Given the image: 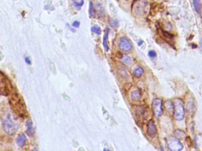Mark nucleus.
<instances>
[{"mask_svg": "<svg viewBox=\"0 0 202 151\" xmlns=\"http://www.w3.org/2000/svg\"><path fill=\"white\" fill-rule=\"evenodd\" d=\"M10 104L13 111L20 118L24 119L27 115L26 107L23 99L17 93H14L10 99Z\"/></svg>", "mask_w": 202, "mask_h": 151, "instance_id": "1", "label": "nucleus"}, {"mask_svg": "<svg viewBox=\"0 0 202 151\" xmlns=\"http://www.w3.org/2000/svg\"><path fill=\"white\" fill-rule=\"evenodd\" d=\"M174 116L176 120H182L184 117V108L183 101L177 99L174 101Z\"/></svg>", "mask_w": 202, "mask_h": 151, "instance_id": "2", "label": "nucleus"}, {"mask_svg": "<svg viewBox=\"0 0 202 151\" xmlns=\"http://www.w3.org/2000/svg\"><path fill=\"white\" fill-rule=\"evenodd\" d=\"M167 145L171 151H180L183 148V144L176 137H170L167 141Z\"/></svg>", "mask_w": 202, "mask_h": 151, "instance_id": "3", "label": "nucleus"}, {"mask_svg": "<svg viewBox=\"0 0 202 151\" xmlns=\"http://www.w3.org/2000/svg\"><path fill=\"white\" fill-rule=\"evenodd\" d=\"M162 104V101L160 99H155L152 101V108L154 114L156 117H160L163 113Z\"/></svg>", "mask_w": 202, "mask_h": 151, "instance_id": "4", "label": "nucleus"}, {"mask_svg": "<svg viewBox=\"0 0 202 151\" xmlns=\"http://www.w3.org/2000/svg\"><path fill=\"white\" fill-rule=\"evenodd\" d=\"M10 90V85L4 76L0 72V94L7 95Z\"/></svg>", "mask_w": 202, "mask_h": 151, "instance_id": "5", "label": "nucleus"}, {"mask_svg": "<svg viewBox=\"0 0 202 151\" xmlns=\"http://www.w3.org/2000/svg\"><path fill=\"white\" fill-rule=\"evenodd\" d=\"M118 47L121 50L124 52L130 51L133 49V45L131 42L127 37H122L121 39Z\"/></svg>", "mask_w": 202, "mask_h": 151, "instance_id": "6", "label": "nucleus"}, {"mask_svg": "<svg viewBox=\"0 0 202 151\" xmlns=\"http://www.w3.org/2000/svg\"><path fill=\"white\" fill-rule=\"evenodd\" d=\"M2 127L4 131L8 135H12L15 131L14 124L10 119H7L4 121Z\"/></svg>", "mask_w": 202, "mask_h": 151, "instance_id": "7", "label": "nucleus"}, {"mask_svg": "<svg viewBox=\"0 0 202 151\" xmlns=\"http://www.w3.org/2000/svg\"><path fill=\"white\" fill-rule=\"evenodd\" d=\"M147 132L148 135L152 138H154L156 136L157 128L154 123V122L152 120H150L148 123Z\"/></svg>", "mask_w": 202, "mask_h": 151, "instance_id": "8", "label": "nucleus"}, {"mask_svg": "<svg viewBox=\"0 0 202 151\" xmlns=\"http://www.w3.org/2000/svg\"><path fill=\"white\" fill-rule=\"evenodd\" d=\"M135 115L138 119H146L147 117V112L143 106H139L136 108Z\"/></svg>", "mask_w": 202, "mask_h": 151, "instance_id": "9", "label": "nucleus"}, {"mask_svg": "<svg viewBox=\"0 0 202 151\" xmlns=\"http://www.w3.org/2000/svg\"><path fill=\"white\" fill-rule=\"evenodd\" d=\"M166 111L169 114H173L174 113V104L172 101H165L164 104Z\"/></svg>", "mask_w": 202, "mask_h": 151, "instance_id": "10", "label": "nucleus"}, {"mask_svg": "<svg viewBox=\"0 0 202 151\" xmlns=\"http://www.w3.org/2000/svg\"><path fill=\"white\" fill-rule=\"evenodd\" d=\"M137 7L135 8L136 11H138V14H143L144 11L146 9V7L147 6L146 2L144 1H140L138 2V4H137Z\"/></svg>", "mask_w": 202, "mask_h": 151, "instance_id": "11", "label": "nucleus"}, {"mask_svg": "<svg viewBox=\"0 0 202 151\" xmlns=\"http://www.w3.org/2000/svg\"><path fill=\"white\" fill-rule=\"evenodd\" d=\"M193 1L196 11L198 14L201 15L202 13V3L201 0H193Z\"/></svg>", "mask_w": 202, "mask_h": 151, "instance_id": "12", "label": "nucleus"}, {"mask_svg": "<svg viewBox=\"0 0 202 151\" xmlns=\"http://www.w3.org/2000/svg\"><path fill=\"white\" fill-rule=\"evenodd\" d=\"M26 137L24 135L22 134V135H20L18 136V138H17V144L18 145V146L20 147H23L26 142Z\"/></svg>", "mask_w": 202, "mask_h": 151, "instance_id": "13", "label": "nucleus"}, {"mask_svg": "<svg viewBox=\"0 0 202 151\" xmlns=\"http://www.w3.org/2000/svg\"><path fill=\"white\" fill-rule=\"evenodd\" d=\"M131 98L133 101H139L141 98V95L138 90H134L131 93Z\"/></svg>", "mask_w": 202, "mask_h": 151, "instance_id": "14", "label": "nucleus"}, {"mask_svg": "<svg viewBox=\"0 0 202 151\" xmlns=\"http://www.w3.org/2000/svg\"><path fill=\"white\" fill-rule=\"evenodd\" d=\"M162 37L167 42H170L174 37L173 35L168 33L167 31H162Z\"/></svg>", "mask_w": 202, "mask_h": 151, "instance_id": "15", "label": "nucleus"}, {"mask_svg": "<svg viewBox=\"0 0 202 151\" xmlns=\"http://www.w3.org/2000/svg\"><path fill=\"white\" fill-rule=\"evenodd\" d=\"M144 70L141 67H138L134 70L133 73L135 77H140L143 75V74L144 73Z\"/></svg>", "mask_w": 202, "mask_h": 151, "instance_id": "16", "label": "nucleus"}, {"mask_svg": "<svg viewBox=\"0 0 202 151\" xmlns=\"http://www.w3.org/2000/svg\"><path fill=\"white\" fill-rule=\"evenodd\" d=\"M108 33H109V29L107 28L106 29V31L105 32V34L104 35V37H103V46L105 47V49L106 51H108L109 50V47L108 45Z\"/></svg>", "mask_w": 202, "mask_h": 151, "instance_id": "17", "label": "nucleus"}, {"mask_svg": "<svg viewBox=\"0 0 202 151\" xmlns=\"http://www.w3.org/2000/svg\"><path fill=\"white\" fill-rule=\"evenodd\" d=\"M121 60L126 65H131L132 64V60L131 58L127 55H123V57L121 58Z\"/></svg>", "mask_w": 202, "mask_h": 151, "instance_id": "18", "label": "nucleus"}, {"mask_svg": "<svg viewBox=\"0 0 202 151\" xmlns=\"http://www.w3.org/2000/svg\"><path fill=\"white\" fill-rule=\"evenodd\" d=\"M175 136H176V138H177L178 139H180L184 138L186 136V135L184 133V132L178 129L175 132Z\"/></svg>", "mask_w": 202, "mask_h": 151, "instance_id": "19", "label": "nucleus"}, {"mask_svg": "<svg viewBox=\"0 0 202 151\" xmlns=\"http://www.w3.org/2000/svg\"><path fill=\"white\" fill-rule=\"evenodd\" d=\"M27 125H28V130H27V134L30 136H31L33 133H34V131L33 129V127H32V123L30 121L29 122H27Z\"/></svg>", "mask_w": 202, "mask_h": 151, "instance_id": "20", "label": "nucleus"}, {"mask_svg": "<svg viewBox=\"0 0 202 151\" xmlns=\"http://www.w3.org/2000/svg\"><path fill=\"white\" fill-rule=\"evenodd\" d=\"M91 31L94 33H95V34H98V35H100L101 34V28L97 26H93L91 28Z\"/></svg>", "mask_w": 202, "mask_h": 151, "instance_id": "21", "label": "nucleus"}, {"mask_svg": "<svg viewBox=\"0 0 202 151\" xmlns=\"http://www.w3.org/2000/svg\"><path fill=\"white\" fill-rule=\"evenodd\" d=\"M187 112L190 113H193V110H194V104L192 102L190 101L188 102L187 104Z\"/></svg>", "mask_w": 202, "mask_h": 151, "instance_id": "22", "label": "nucleus"}, {"mask_svg": "<svg viewBox=\"0 0 202 151\" xmlns=\"http://www.w3.org/2000/svg\"><path fill=\"white\" fill-rule=\"evenodd\" d=\"M75 5L77 7H81L83 5V3H84V1L83 0H73Z\"/></svg>", "mask_w": 202, "mask_h": 151, "instance_id": "23", "label": "nucleus"}, {"mask_svg": "<svg viewBox=\"0 0 202 151\" xmlns=\"http://www.w3.org/2000/svg\"><path fill=\"white\" fill-rule=\"evenodd\" d=\"M89 14L91 16L94 17L95 15V12L94 10V6H93V3L92 2H90V5H89Z\"/></svg>", "mask_w": 202, "mask_h": 151, "instance_id": "24", "label": "nucleus"}, {"mask_svg": "<svg viewBox=\"0 0 202 151\" xmlns=\"http://www.w3.org/2000/svg\"><path fill=\"white\" fill-rule=\"evenodd\" d=\"M110 25L112 27H118V22H117L116 20H111V21L110 23Z\"/></svg>", "mask_w": 202, "mask_h": 151, "instance_id": "25", "label": "nucleus"}, {"mask_svg": "<svg viewBox=\"0 0 202 151\" xmlns=\"http://www.w3.org/2000/svg\"><path fill=\"white\" fill-rule=\"evenodd\" d=\"M149 55L150 57H155L157 56V53L154 51L151 50L149 51Z\"/></svg>", "mask_w": 202, "mask_h": 151, "instance_id": "26", "label": "nucleus"}, {"mask_svg": "<svg viewBox=\"0 0 202 151\" xmlns=\"http://www.w3.org/2000/svg\"><path fill=\"white\" fill-rule=\"evenodd\" d=\"M80 26V22L78 21H75L72 24V26H73L74 27H76V28H78Z\"/></svg>", "mask_w": 202, "mask_h": 151, "instance_id": "27", "label": "nucleus"}, {"mask_svg": "<svg viewBox=\"0 0 202 151\" xmlns=\"http://www.w3.org/2000/svg\"><path fill=\"white\" fill-rule=\"evenodd\" d=\"M26 63H28V64H31V61H30V60L29 59V57H26Z\"/></svg>", "mask_w": 202, "mask_h": 151, "instance_id": "28", "label": "nucleus"}, {"mask_svg": "<svg viewBox=\"0 0 202 151\" xmlns=\"http://www.w3.org/2000/svg\"><path fill=\"white\" fill-rule=\"evenodd\" d=\"M143 43V40H140V41L138 42V46H141Z\"/></svg>", "mask_w": 202, "mask_h": 151, "instance_id": "29", "label": "nucleus"}]
</instances>
